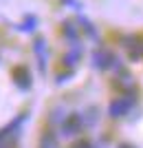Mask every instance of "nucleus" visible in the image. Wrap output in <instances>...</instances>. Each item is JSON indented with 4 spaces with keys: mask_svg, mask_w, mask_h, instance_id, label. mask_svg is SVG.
Listing matches in <instances>:
<instances>
[{
    "mask_svg": "<svg viewBox=\"0 0 143 148\" xmlns=\"http://www.w3.org/2000/svg\"><path fill=\"white\" fill-rule=\"evenodd\" d=\"M57 144H55V137L53 135H44L42 137V148H55Z\"/></svg>",
    "mask_w": 143,
    "mask_h": 148,
    "instance_id": "obj_3",
    "label": "nucleus"
},
{
    "mask_svg": "<svg viewBox=\"0 0 143 148\" xmlns=\"http://www.w3.org/2000/svg\"><path fill=\"white\" fill-rule=\"evenodd\" d=\"M79 128H81V119H79V115H70V117H66V119H64V124H62L64 135H73V133H77Z\"/></svg>",
    "mask_w": 143,
    "mask_h": 148,
    "instance_id": "obj_2",
    "label": "nucleus"
},
{
    "mask_svg": "<svg viewBox=\"0 0 143 148\" xmlns=\"http://www.w3.org/2000/svg\"><path fill=\"white\" fill-rule=\"evenodd\" d=\"M132 108V97H128V95H123V97H115L110 102V106H108V115L110 117H123V115H128Z\"/></svg>",
    "mask_w": 143,
    "mask_h": 148,
    "instance_id": "obj_1",
    "label": "nucleus"
},
{
    "mask_svg": "<svg viewBox=\"0 0 143 148\" xmlns=\"http://www.w3.org/2000/svg\"><path fill=\"white\" fill-rule=\"evenodd\" d=\"M119 148H137V146H130V144H121Z\"/></svg>",
    "mask_w": 143,
    "mask_h": 148,
    "instance_id": "obj_4",
    "label": "nucleus"
}]
</instances>
